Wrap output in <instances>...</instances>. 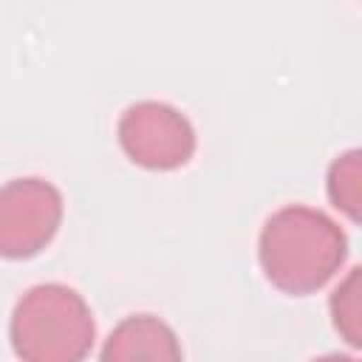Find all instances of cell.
<instances>
[{"label":"cell","instance_id":"1","mask_svg":"<svg viewBox=\"0 0 362 362\" xmlns=\"http://www.w3.org/2000/svg\"><path fill=\"white\" fill-rule=\"evenodd\" d=\"M257 255L272 286L303 297L339 272L348 257V238L322 209L288 204L266 218Z\"/></svg>","mask_w":362,"mask_h":362},{"label":"cell","instance_id":"2","mask_svg":"<svg viewBox=\"0 0 362 362\" xmlns=\"http://www.w3.org/2000/svg\"><path fill=\"white\" fill-rule=\"evenodd\" d=\"M8 331L20 362H82L96 337L85 297L65 283L28 288L11 311Z\"/></svg>","mask_w":362,"mask_h":362},{"label":"cell","instance_id":"3","mask_svg":"<svg viewBox=\"0 0 362 362\" xmlns=\"http://www.w3.org/2000/svg\"><path fill=\"white\" fill-rule=\"evenodd\" d=\"M119 144L130 161L147 170L184 167L195 153V127L173 105L144 99L119 116Z\"/></svg>","mask_w":362,"mask_h":362},{"label":"cell","instance_id":"4","mask_svg":"<svg viewBox=\"0 0 362 362\" xmlns=\"http://www.w3.org/2000/svg\"><path fill=\"white\" fill-rule=\"evenodd\" d=\"M62 221V195L45 178H11L0 187V257L40 255Z\"/></svg>","mask_w":362,"mask_h":362},{"label":"cell","instance_id":"5","mask_svg":"<svg viewBox=\"0 0 362 362\" xmlns=\"http://www.w3.org/2000/svg\"><path fill=\"white\" fill-rule=\"evenodd\" d=\"M99 362H184V354L175 331L164 320L133 314L107 334Z\"/></svg>","mask_w":362,"mask_h":362},{"label":"cell","instance_id":"6","mask_svg":"<svg viewBox=\"0 0 362 362\" xmlns=\"http://www.w3.org/2000/svg\"><path fill=\"white\" fill-rule=\"evenodd\" d=\"M328 198L351 221H359V212H362V153L359 150H348L337 156L334 164L328 167Z\"/></svg>","mask_w":362,"mask_h":362},{"label":"cell","instance_id":"7","mask_svg":"<svg viewBox=\"0 0 362 362\" xmlns=\"http://www.w3.org/2000/svg\"><path fill=\"white\" fill-rule=\"evenodd\" d=\"M359 269L354 266L348 272V277L337 286V291L331 294V317H334V328L342 334V339L354 348H359Z\"/></svg>","mask_w":362,"mask_h":362},{"label":"cell","instance_id":"8","mask_svg":"<svg viewBox=\"0 0 362 362\" xmlns=\"http://www.w3.org/2000/svg\"><path fill=\"white\" fill-rule=\"evenodd\" d=\"M314 362H359V359L348 356V354H325V356H317Z\"/></svg>","mask_w":362,"mask_h":362}]
</instances>
